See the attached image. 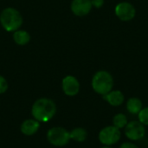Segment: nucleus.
Wrapping results in <instances>:
<instances>
[{"label": "nucleus", "mask_w": 148, "mask_h": 148, "mask_svg": "<svg viewBox=\"0 0 148 148\" xmlns=\"http://www.w3.org/2000/svg\"><path fill=\"white\" fill-rule=\"evenodd\" d=\"M62 90L68 96H75L80 91V83L73 75H67L62 79Z\"/></svg>", "instance_id": "6e6552de"}, {"label": "nucleus", "mask_w": 148, "mask_h": 148, "mask_svg": "<svg viewBox=\"0 0 148 148\" xmlns=\"http://www.w3.org/2000/svg\"><path fill=\"white\" fill-rule=\"evenodd\" d=\"M13 39L16 44L23 46V45H26L30 41V36L25 30L17 29V30L14 31Z\"/></svg>", "instance_id": "ddd939ff"}, {"label": "nucleus", "mask_w": 148, "mask_h": 148, "mask_svg": "<svg viewBox=\"0 0 148 148\" xmlns=\"http://www.w3.org/2000/svg\"><path fill=\"white\" fill-rule=\"evenodd\" d=\"M138 119L144 126H148V107L143 108L138 114Z\"/></svg>", "instance_id": "dca6fc26"}, {"label": "nucleus", "mask_w": 148, "mask_h": 148, "mask_svg": "<svg viewBox=\"0 0 148 148\" xmlns=\"http://www.w3.org/2000/svg\"><path fill=\"white\" fill-rule=\"evenodd\" d=\"M114 11L117 17L124 22L131 21L134 18L136 14V10L134 6L128 2H121L118 3L115 7Z\"/></svg>", "instance_id": "0eeeda50"}, {"label": "nucleus", "mask_w": 148, "mask_h": 148, "mask_svg": "<svg viewBox=\"0 0 148 148\" xmlns=\"http://www.w3.org/2000/svg\"><path fill=\"white\" fill-rule=\"evenodd\" d=\"M91 0H73L71 3L72 12L78 16L88 15L92 9Z\"/></svg>", "instance_id": "1a4fd4ad"}, {"label": "nucleus", "mask_w": 148, "mask_h": 148, "mask_svg": "<svg viewBox=\"0 0 148 148\" xmlns=\"http://www.w3.org/2000/svg\"><path fill=\"white\" fill-rule=\"evenodd\" d=\"M120 148H140L133 142H124L121 145Z\"/></svg>", "instance_id": "6ab92c4d"}, {"label": "nucleus", "mask_w": 148, "mask_h": 148, "mask_svg": "<svg viewBox=\"0 0 148 148\" xmlns=\"http://www.w3.org/2000/svg\"><path fill=\"white\" fill-rule=\"evenodd\" d=\"M103 97L113 107H119L125 101L124 95L120 90H111L108 94L103 95Z\"/></svg>", "instance_id": "9d476101"}, {"label": "nucleus", "mask_w": 148, "mask_h": 148, "mask_svg": "<svg viewBox=\"0 0 148 148\" xmlns=\"http://www.w3.org/2000/svg\"><path fill=\"white\" fill-rule=\"evenodd\" d=\"M124 133L128 140L137 141L144 138L146 135V128L145 126L139 121H132L125 127Z\"/></svg>", "instance_id": "423d86ee"}, {"label": "nucleus", "mask_w": 148, "mask_h": 148, "mask_svg": "<svg viewBox=\"0 0 148 148\" xmlns=\"http://www.w3.org/2000/svg\"><path fill=\"white\" fill-rule=\"evenodd\" d=\"M0 23L6 31L14 32L22 26L23 16L15 8L8 7L2 10L0 14Z\"/></svg>", "instance_id": "f03ea898"}, {"label": "nucleus", "mask_w": 148, "mask_h": 148, "mask_svg": "<svg viewBox=\"0 0 148 148\" xmlns=\"http://www.w3.org/2000/svg\"><path fill=\"white\" fill-rule=\"evenodd\" d=\"M142 108V101L137 97H132L127 102V109L132 114H138Z\"/></svg>", "instance_id": "f8f14e48"}, {"label": "nucleus", "mask_w": 148, "mask_h": 148, "mask_svg": "<svg viewBox=\"0 0 148 148\" xmlns=\"http://www.w3.org/2000/svg\"><path fill=\"white\" fill-rule=\"evenodd\" d=\"M69 136H70V139L77 142H83L86 140L88 137V133L82 127H76L69 133Z\"/></svg>", "instance_id": "4468645a"}, {"label": "nucleus", "mask_w": 148, "mask_h": 148, "mask_svg": "<svg viewBox=\"0 0 148 148\" xmlns=\"http://www.w3.org/2000/svg\"><path fill=\"white\" fill-rule=\"evenodd\" d=\"M128 123L127 117L124 114H117L113 118V126L119 128L120 130L122 128H125L127 124Z\"/></svg>", "instance_id": "2eb2a0df"}, {"label": "nucleus", "mask_w": 148, "mask_h": 148, "mask_svg": "<svg viewBox=\"0 0 148 148\" xmlns=\"http://www.w3.org/2000/svg\"><path fill=\"white\" fill-rule=\"evenodd\" d=\"M56 112L55 102L48 98H41L36 101L31 109L33 117L39 122H48L54 117Z\"/></svg>", "instance_id": "f257e3e1"}, {"label": "nucleus", "mask_w": 148, "mask_h": 148, "mask_svg": "<svg viewBox=\"0 0 148 148\" xmlns=\"http://www.w3.org/2000/svg\"><path fill=\"white\" fill-rule=\"evenodd\" d=\"M7 89H8V82L3 76L0 75V95L5 93Z\"/></svg>", "instance_id": "f3484780"}, {"label": "nucleus", "mask_w": 148, "mask_h": 148, "mask_svg": "<svg viewBox=\"0 0 148 148\" xmlns=\"http://www.w3.org/2000/svg\"><path fill=\"white\" fill-rule=\"evenodd\" d=\"M40 127V122L36 120H26L21 125V132L27 136L35 134Z\"/></svg>", "instance_id": "9b49d317"}, {"label": "nucleus", "mask_w": 148, "mask_h": 148, "mask_svg": "<svg viewBox=\"0 0 148 148\" xmlns=\"http://www.w3.org/2000/svg\"><path fill=\"white\" fill-rule=\"evenodd\" d=\"M114 87V78L112 75L105 70L98 71L92 79V88L99 95H105L108 94Z\"/></svg>", "instance_id": "7ed1b4c3"}, {"label": "nucleus", "mask_w": 148, "mask_h": 148, "mask_svg": "<svg viewBox=\"0 0 148 148\" xmlns=\"http://www.w3.org/2000/svg\"><path fill=\"white\" fill-rule=\"evenodd\" d=\"M91 3H92V6L99 9V8H101V7L103 6L104 0H91Z\"/></svg>", "instance_id": "a211bd4d"}, {"label": "nucleus", "mask_w": 148, "mask_h": 148, "mask_svg": "<svg viewBox=\"0 0 148 148\" xmlns=\"http://www.w3.org/2000/svg\"><path fill=\"white\" fill-rule=\"evenodd\" d=\"M98 138L102 145L111 147L120 141L121 133V130L114 126H108L100 131Z\"/></svg>", "instance_id": "20e7f679"}, {"label": "nucleus", "mask_w": 148, "mask_h": 148, "mask_svg": "<svg viewBox=\"0 0 148 148\" xmlns=\"http://www.w3.org/2000/svg\"><path fill=\"white\" fill-rule=\"evenodd\" d=\"M49 142L56 147H62L68 144L70 140L69 132L62 127H53L47 133Z\"/></svg>", "instance_id": "39448f33"}, {"label": "nucleus", "mask_w": 148, "mask_h": 148, "mask_svg": "<svg viewBox=\"0 0 148 148\" xmlns=\"http://www.w3.org/2000/svg\"><path fill=\"white\" fill-rule=\"evenodd\" d=\"M101 148H112V147H107V146H105V147H101Z\"/></svg>", "instance_id": "aec40b11"}]
</instances>
